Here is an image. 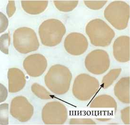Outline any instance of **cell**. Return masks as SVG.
Returning <instances> with one entry per match:
<instances>
[{
	"mask_svg": "<svg viewBox=\"0 0 130 125\" xmlns=\"http://www.w3.org/2000/svg\"><path fill=\"white\" fill-rule=\"evenodd\" d=\"M130 39L128 36H121L117 38L112 45L115 59L121 63L130 61Z\"/></svg>",
	"mask_w": 130,
	"mask_h": 125,
	"instance_id": "7c38bea8",
	"label": "cell"
},
{
	"mask_svg": "<svg viewBox=\"0 0 130 125\" xmlns=\"http://www.w3.org/2000/svg\"><path fill=\"white\" fill-rule=\"evenodd\" d=\"M16 7L14 1H9L6 8V12L9 17H11L15 12Z\"/></svg>",
	"mask_w": 130,
	"mask_h": 125,
	"instance_id": "484cf974",
	"label": "cell"
},
{
	"mask_svg": "<svg viewBox=\"0 0 130 125\" xmlns=\"http://www.w3.org/2000/svg\"><path fill=\"white\" fill-rule=\"evenodd\" d=\"M31 90L40 99L44 100L53 99V96L45 87L37 83H35L31 85Z\"/></svg>",
	"mask_w": 130,
	"mask_h": 125,
	"instance_id": "d6986e66",
	"label": "cell"
},
{
	"mask_svg": "<svg viewBox=\"0 0 130 125\" xmlns=\"http://www.w3.org/2000/svg\"><path fill=\"white\" fill-rule=\"evenodd\" d=\"M8 90L2 84L0 83V103L4 102L8 97Z\"/></svg>",
	"mask_w": 130,
	"mask_h": 125,
	"instance_id": "4316f807",
	"label": "cell"
},
{
	"mask_svg": "<svg viewBox=\"0 0 130 125\" xmlns=\"http://www.w3.org/2000/svg\"><path fill=\"white\" fill-rule=\"evenodd\" d=\"M9 124V104L4 103L0 105V125Z\"/></svg>",
	"mask_w": 130,
	"mask_h": 125,
	"instance_id": "ffe728a7",
	"label": "cell"
},
{
	"mask_svg": "<svg viewBox=\"0 0 130 125\" xmlns=\"http://www.w3.org/2000/svg\"><path fill=\"white\" fill-rule=\"evenodd\" d=\"M122 120L125 125H130V106L124 108L121 111Z\"/></svg>",
	"mask_w": 130,
	"mask_h": 125,
	"instance_id": "d4e9b609",
	"label": "cell"
},
{
	"mask_svg": "<svg viewBox=\"0 0 130 125\" xmlns=\"http://www.w3.org/2000/svg\"><path fill=\"white\" fill-rule=\"evenodd\" d=\"M67 110L59 101L47 103L42 111V121L45 125H62L67 119Z\"/></svg>",
	"mask_w": 130,
	"mask_h": 125,
	"instance_id": "ba28073f",
	"label": "cell"
},
{
	"mask_svg": "<svg viewBox=\"0 0 130 125\" xmlns=\"http://www.w3.org/2000/svg\"><path fill=\"white\" fill-rule=\"evenodd\" d=\"M13 43L19 52L25 54L37 50L40 46L35 30L26 27L19 28L14 31Z\"/></svg>",
	"mask_w": 130,
	"mask_h": 125,
	"instance_id": "8992f818",
	"label": "cell"
},
{
	"mask_svg": "<svg viewBox=\"0 0 130 125\" xmlns=\"http://www.w3.org/2000/svg\"><path fill=\"white\" fill-rule=\"evenodd\" d=\"M10 114L21 122L28 121L34 113V108L25 97L17 96L11 103Z\"/></svg>",
	"mask_w": 130,
	"mask_h": 125,
	"instance_id": "9c48e42d",
	"label": "cell"
},
{
	"mask_svg": "<svg viewBox=\"0 0 130 125\" xmlns=\"http://www.w3.org/2000/svg\"><path fill=\"white\" fill-rule=\"evenodd\" d=\"M79 3L78 1H54L55 6L60 11L70 12L76 7Z\"/></svg>",
	"mask_w": 130,
	"mask_h": 125,
	"instance_id": "ac0fdd59",
	"label": "cell"
},
{
	"mask_svg": "<svg viewBox=\"0 0 130 125\" xmlns=\"http://www.w3.org/2000/svg\"><path fill=\"white\" fill-rule=\"evenodd\" d=\"M130 15L129 5L122 1L111 2L104 11L105 19L118 30H123L127 27Z\"/></svg>",
	"mask_w": 130,
	"mask_h": 125,
	"instance_id": "277c9868",
	"label": "cell"
},
{
	"mask_svg": "<svg viewBox=\"0 0 130 125\" xmlns=\"http://www.w3.org/2000/svg\"><path fill=\"white\" fill-rule=\"evenodd\" d=\"M73 75L65 66L55 64L52 66L44 78L46 87L53 93L63 95L69 90Z\"/></svg>",
	"mask_w": 130,
	"mask_h": 125,
	"instance_id": "6da1fadb",
	"label": "cell"
},
{
	"mask_svg": "<svg viewBox=\"0 0 130 125\" xmlns=\"http://www.w3.org/2000/svg\"><path fill=\"white\" fill-rule=\"evenodd\" d=\"M85 31L92 45L105 47L109 45L115 38V32L102 19H93L87 23Z\"/></svg>",
	"mask_w": 130,
	"mask_h": 125,
	"instance_id": "7a4b0ae2",
	"label": "cell"
},
{
	"mask_svg": "<svg viewBox=\"0 0 130 125\" xmlns=\"http://www.w3.org/2000/svg\"><path fill=\"white\" fill-rule=\"evenodd\" d=\"M9 25L7 17L4 13L0 12V33L4 32L7 30Z\"/></svg>",
	"mask_w": 130,
	"mask_h": 125,
	"instance_id": "cb8c5ba5",
	"label": "cell"
},
{
	"mask_svg": "<svg viewBox=\"0 0 130 125\" xmlns=\"http://www.w3.org/2000/svg\"><path fill=\"white\" fill-rule=\"evenodd\" d=\"M23 67L28 75L35 78L38 77L45 72L47 61L42 54H33L25 58L23 61Z\"/></svg>",
	"mask_w": 130,
	"mask_h": 125,
	"instance_id": "8fae6325",
	"label": "cell"
},
{
	"mask_svg": "<svg viewBox=\"0 0 130 125\" xmlns=\"http://www.w3.org/2000/svg\"><path fill=\"white\" fill-rule=\"evenodd\" d=\"M66 31L65 25L60 20L48 19L39 26V35L43 45L52 47L61 42Z\"/></svg>",
	"mask_w": 130,
	"mask_h": 125,
	"instance_id": "3957f363",
	"label": "cell"
},
{
	"mask_svg": "<svg viewBox=\"0 0 130 125\" xmlns=\"http://www.w3.org/2000/svg\"><path fill=\"white\" fill-rule=\"evenodd\" d=\"M114 93L120 101L129 104L130 100V77L121 78L114 87Z\"/></svg>",
	"mask_w": 130,
	"mask_h": 125,
	"instance_id": "5bb4252c",
	"label": "cell"
},
{
	"mask_svg": "<svg viewBox=\"0 0 130 125\" xmlns=\"http://www.w3.org/2000/svg\"><path fill=\"white\" fill-rule=\"evenodd\" d=\"M108 1H84L86 6L92 10H99L107 4Z\"/></svg>",
	"mask_w": 130,
	"mask_h": 125,
	"instance_id": "7402d4cb",
	"label": "cell"
},
{
	"mask_svg": "<svg viewBox=\"0 0 130 125\" xmlns=\"http://www.w3.org/2000/svg\"><path fill=\"white\" fill-rule=\"evenodd\" d=\"M92 108H112L115 110L117 108V104L115 100L110 95L103 94L96 97L90 103Z\"/></svg>",
	"mask_w": 130,
	"mask_h": 125,
	"instance_id": "2e32d148",
	"label": "cell"
},
{
	"mask_svg": "<svg viewBox=\"0 0 130 125\" xmlns=\"http://www.w3.org/2000/svg\"><path fill=\"white\" fill-rule=\"evenodd\" d=\"M100 84L95 78L83 73L75 78L73 84L72 92L77 99L86 101L90 100L98 92Z\"/></svg>",
	"mask_w": 130,
	"mask_h": 125,
	"instance_id": "5b68a950",
	"label": "cell"
},
{
	"mask_svg": "<svg viewBox=\"0 0 130 125\" xmlns=\"http://www.w3.org/2000/svg\"><path fill=\"white\" fill-rule=\"evenodd\" d=\"M122 72V68H113L103 77L102 81L101 86L104 89H106L111 86L115 80L120 76Z\"/></svg>",
	"mask_w": 130,
	"mask_h": 125,
	"instance_id": "e0dca14e",
	"label": "cell"
},
{
	"mask_svg": "<svg viewBox=\"0 0 130 125\" xmlns=\"http://www.w3.org/2000/svg\"><path fill=\"white\" fill-rule=\"evenodd\" d=\"M85 68L94 75H101L110 66V57L107 52L101 49H95L88 54L84 61Z\"/></svg>",
	"mask_w": 130,
	"mask_h": 125,
	"instance_id": "52a82bcc",
	"label": "cell"
},
{
	"mask_svg": "<svg viewBox=\"0 0 130 125\" xmlns=\"http://www.w3.org/2000/svg\"><path fill=\"white\" fill-rule=\"evenodd\" d=\"M11 38L9 33L3 34L0 37V50L5 54H9V47Z\"/></svg>",
	"mask_w": 130,
	"mask_h": 125,
	"instance_id": "44dd1931",
	"label": "cell"
},
{
	"mask_svg": "<svg viewBox=\"0 0 130 125\" xmlns=\"http://www.w3.org/2000/svg\"><path fill=\"white\" fill-rule=\"evenodd\" d=\"M69 124L71 125H95V122L91 119L87 118H72L70 119Z\"/></svg>",
	"mask_w": 130,
	"mask_h": 125,
	"instance_id": "603a6c76",
	"label": "cell"
},
{
	"mask_svg": "<svg viewBox=\"0 0 130 125\" xmlns=\"http://www.w3.org/2000/svg\"><path fill=\"white\" fill-rule=\"evenodd\" d=\"M9 91L14 93L21 91L26 84L25 76L19 68H12L9 69L8 72Z\"/></svg>",
	"mask_w": 130,
	"mask_h": 125,
	"instance_id": "4fadbf2b",
	"label": "cell"
},
{
	"mask_svg": "<svg viewBox=\"0 0 130 125\" xmlns=\"http://www.w3.org/2000/svg\"><path fill=\"white\" fill-rule=\"evenodd\" d=\"M22 6L23 10L31 15L39 14L46 10L48 6V1H22Z\"/></svg>",
	"mask_w": 130,
	"mask_h": 125,
	"instance_id": "9a60e30c",
	"label": "cell"
},
{
	"mask_svg": "<svg viewBox=\"0 0 130 125\" xmlns=\"http://www.w3.org/2000/svg\"><path fill=\"white\" fill-rule=\"evenodd\" d=\"M88 42L84 34L72 32L67 35L64 42L65 50L73 56H80L88 49Z\"/></svg>",
	"mask_w": 130,
	"mask_h": 125,
	"instance_id": "30bf717a",
	"label": "cell"
}]
</instances>
